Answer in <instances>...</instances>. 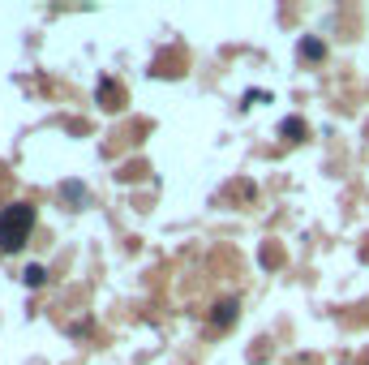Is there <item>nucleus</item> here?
I'll return each instance as SVG.
<instances>
[{"mask_svg":"<svg viewBox=\"0 0 369 365\" xmlns=\"http://www.w3.org/2000/svg\"><path fill=\"white\" fill-rule=\"evenodd\" d=\"M30 228H35V211H30V206H9V211L0 215V245L5 249H22Z\"/></svg>","mask_w":369,"mask_h":365,"instance_id":"nucleus-1","label":"nucleus"}]
</instances>
